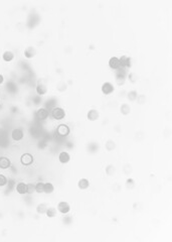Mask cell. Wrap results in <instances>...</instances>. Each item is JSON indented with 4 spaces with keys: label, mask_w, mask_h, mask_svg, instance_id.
Returning <instances> with one entry per match:
<instances>
[{
    "label": "cell",
    "mask_w": 172,
    "mask_h": 242,
    "mask_svg": "<svg viewBox=\"0 0 172 242\" xmlns=\"http://www.w3.org/2000/svg\"><path fill=\"white\" fill-rule=\"evenodd\" d=\"M69 133H71V128L66 124H59L57 127V129H55V137L62 138V139L69 136Z\"/></svg>",
    "instance_id": "6da1fadb"
},
{
    "label": "cell",
    "mask_w": 172,
    "mask_h": 242,
    "mask_svg": "<svg viewBox=\"0 0 172 242\" xmlns=\"http://www.w3.org/2000/svg\"><path fill=\"white\" fill-rule=\"evenodd\" d=\"M127 70L124 69V68H119L118 70L115 71V79L119 86L125 83L126 79H127Z\"/></svg>",
    "instance_id": "7a4b0ae2"
},
{
    "label": "cell",
    "mask_w": 172,
    "mask_h": 242,
    "mask_svg": "<svg viewBox=\"0 0 172 242\" xmlns=\"http://www.w3.org/2000/svg\"><path fill=\"white\" fill-rule=\"evenodd\" d=\"M50 114L52 119H54V120H62L65 117V111L64 108L59 107V106H57V107H54L50 112Z\"/></svg>",
    "instance_id": "3957f363"
},
{
    "label": "cell",
    "mask_w": 172,
    "mask_h": 242,
    "mask_svg": "<svg viewBox=\"0 0 172 242\" xmlns=\"http://www.w3.org/2000/svg\"><path fill=\"white\" fill-rule=\"evenodd\" d=\"M39 21H40V17L37 13H31L28 16V18H27L26 25L31 29V28L36 27L38 25V23H39Z\"/></svg>",
    "instance_id": "277c9868"
},
{
    "label": "cell",
    "mask_w": 172,
    "mask_h": 242,
    "mask_svg": "<svg viewBox=\"0 0 172 242\" xmlns=\"http://www.w3.org/2000/svg\"><path fill=\"white\" fill-rule=\"evenodd\" d=\"M58 212H59L62 215H68L71 212V206L68 202H59L58 204Z\"/></svg>",
    "instance_id": "5b68a950"
},
{
    "label": "cell",
    "mask_w": 172,
    "mask_h": 242,
    "mask_svg": "<svg viewBox=\"0 0 172 242\" xmlns=\"http://www.w3.org/2000/svg\"><path fill=\"white\" fill-rule=\"evenodd\" d=\"M101 91L104 95H111L112 93H114L115 86L112 83H110V82H105V83H103V85H102Z\"/></svg>",
    "instance_id": "8992f818"
},
{
    "label": "cell",
    "mask_w": 172,
    "mask_h": 242,
    "mask_svg": "<svg viewBox=\"0 0 172 242\" xmlns=\"http://www.w3.org/2000/svg\"><path fill=\"white\" fill-rule=\"evenodd\" d=\"M24 137V132H23V129L20 127H17V128H14L12 131H11V138L14 141H20L22 140Z\"/></svg>",
    "instance_id": "52a82bcc"
},
{
    "label": "cell",
    "mask_w": 172,
    "mask_h": 242,
    "mask_svg": "<svg viewBox=\"0 0 172 242\" xmlns=\"http://www.w3.org/2000/svg\"><path fill=\"white\" fill-rule=\"evenodd\" d=\"M119 60H120V65H121V68H124V69H130V68L132 67V59H131V57H129V56H121L120 58H119Z\"/></svg>",
    "instance_id": "ba28073f"
},
{
    "label": "cell",
    "mask_w": 172,
    "mask_h": 242,
    "mask_svg": "<svg viewBox=\"0 0 172 242\" xmlns=\"http://www.w3.org/2000/svg\"><path fill=\"white\" fill-rule=\"evenodd\" d=\"M48 115H50V112H48V110H47L44 107L39 108L36 113V119L38 121H45L47 119Z\"/></svg>",
    "instance_id": "9c48e42d"
},
{
    "label": "cell",
    "mask_w": 172,
    "mask_h": 242,
    "mask_svg": "<svg viewBox=\"0 0 172 242\" xmlns=\"http://www.w3.org/2000/svg\"><path fill=\"white\" fill-rule=\"evenodd\" d=\"M100 150V144L99 142L96 141H91L87 145V151L91 154H96L98 151Z\"/></svg>",
    "instance_id": "30bf717a"
},
{
    "label": "cell",
    "mask_w": 172,
    "mask_h": 242,
    "mask_svg": "<svg viewBox=\"0 0 172 242\" xmlns=\"http://www.w3.org/2000/svg\"><path fill=\"white\" fill-rule=\"evenodd\" d=\"M33 162H34V158H33L32 154H23L20 156V162H21V165L25 166L32 165Z\"/></svg>",
    "instance_id": "8fae6325"
},
{
    "label": "cell",
    "mask_w": 172,
    "mask_h": 242,
    "mask_svg": "<svg viewBox=\"0 0 172 242\" xmlns=\"http://www.w3.org/2000/svg\"><path fill=\"white\" fill-rule=\"evenodd\" d=\"M108 65H109V67H110V69L114 70V71L118 70L119 68H121L120 60H119L118 57H112V58L109 60Z\"/></svg>",
    "instance_id": "7c38bea8"
},
{
    "label": "cell",
    "mask_w": 172,
    "mask_h": 242,
    "mask_svg": "<svg viewBox=\"0 0 172 242\" xmlns=\"http://www.w3.org/2000/svg\"><path fill=\"white\" fill-rule=\"evenodd\" d=\"M36 49L32 47V45H28L25 49H24L23 55L26 59H33L36 56Z\"/></svg>",
    "instance_id": "4fadbf2b"
},
{
    "label": "cell",
    "mask_w": 172,
    "mask_h": 242,
    "mask_svg": "<svg viewBox=\"0 0 172 242\" xmlns=\"http://www.w3.org/2000/svg\"><path fill=\"white\" fill-rule=\"evenodd\" d=\"M87 118L89 121H96L100 118V112L97 109H90L87 113Z\"/></svg>",
    "instance_id": "5bb4252c"
},
{
    "label": "cell",
    "mask_w": 172,
    "mask_h": 242,
    "mask_svg": "<svg viewBox=\"0 0 172 242\" xmlns=\"http://www.w3.org/2000/svg\"><path fill=\"white\" fill-rule=\"evenodd\" d=\"M15 190L19 195H26L27 194V184H25L24 182H19V183L16 184L15 186Z\"/></svg>",
    "instance_id": "9a60e30c"
},
{
    "label": "cell",
    "mask_w": 172,
    "mask_h": 242,
    "mask_svg": "<svg viewBox=\"0 0 172 242\" xmlns=\"http://www.w3.org/2000/svg\"><path fill=\"white\" fill-rule=\"evenodd\" d=\"M69 161H71V155L68 151H61L58 154V162L62 163V165H66V163H69Z\"/></svg>",
    "instance_id": "2e32d148"
},
{
    "label": "cell",
    "mask_w": 172,
    "mask_h": 242,
    "mask_svg": "<svg viewBox=\"0 0 172 242\" xmlns=\"http://www.w3.org/2000/svg\"><path fill=\"white\" fill-rule=\"evenodd\" d=\"M11 168V161L6 156H0V169L7 170Z\"/></svg>",
    "instance_id": "e0dca14e"
},
{
    "label": "cell",
    "mask_w": 172,
    "mask_h": 242,
    "mask_svg": "<svg viewBox=\"0 0 172 242\" xmlns=\"http://www.w3.org/2000/svg\"><path fill=\"white\" fill-rule=\"evenodd\" d=\"M58 106V100L55 98H50L48 100L44 103V108L48 110V112H50L52 109Z\"/></svg>",
    "instance_id": "ac0fdd59"
},
{
    "label": "cell",
    "mask_w": 172,
    "mask_h": 242,
    "mask_svg": "<svg viewBox=\"0 0 172 242\" xmlns=\"http://www.w3.org/2000/svg\"><path fill=\"white\" fill-rule=\"evenodd\" d=\"M36 94L38 96H44L45 94L47 93V85H44L43 83H38L36 87Z\"/></svg>",
    "instance_id": "d6986e66"
},
{
    "label": "cell",
    "mask_w": 172,
    "mask_h": 242,
    "mask_svg": "<svg viewBox=\"0 0 172 242\" xmlns=\"http://www.w3.org/2000/svg\"><path fill=\"white\" fill-rule=\"evenodd\" d=\"M14 53L12 51H5L4 53L2 54V60H4L5 63H10L12 62L13 60H14Z\"/></svg>",
    "instance_id": "ffe728a7"
},
{
    "label": "cell",
    "mask_w": 172,
    "mask_h": 242,
    "mask_svg": "<svg viewBox=\"0 0 172 242\" xmlns=\"http://www.w3.org/2000/svg\"><path fill=\"white\" fill-rule=\"evenodd\" d=\"M90 187V181L86 179V178H83V179L79 180L78 182V188L80 190H87V189H89Z\"/></svg>",
    "instance_id": "44dd1931"
},
{
    "label": "cell",
    "mask_w": 172,
    "mask_h": 242,
    "mask_svg": "<svg viewBox=\"0 0 172 242\" xmlns=\"http://www.w3.org/2000/svg\"><path fill=\"white\" fill-rule=\"evenodd\" d=\"M6 90H7V92L10 94H15L17 92V85L13 81H9L8 83L6 84Z\"/></svg>",
    "instance_id": "7402d4cb"
},
{
    "label": "cell",
    "mask_w": 172,
    "mask_h": 242,
    "mask_svg": "<svg viewBox=\"0 0 172 242\" xmlns=\"http://www.w3.org/2000/svg\"><path fill=\"white\" fill-rule=\"evenodd\" d=\"M50 207L47 203H40V204H38L36 206V213L39 215H43L45 214V212H47V208Z\"/></svg>",
    "instance_id": "603a6c76"
},
{
    "label": "cell",
    "mask_w": 172,
    "mask_h": 242,
    "mask_svg": "<svg viewBox=\"0 0 172 242\" xmlns=\"http://www.w3.org/2000/svg\"><path fill=\"white\" fill-rule=\"evenodd\" d=\"M6 186H7V189L5 190V195H9L15 189L16 183H15V181L13 179H10V180L7 181V185H6Z\"/></svg>",
    "instance_id": "cb8c5ba5"
},
{
    "label": "cell",
    "mask_w": 172,
    "mask_h": 242,
    "mask_svg": "<svg viewBox=\"0 0 172 242\" xmlns=\"http://www.w3.org/2000/svg\"><path fill=\"white\" fill-rule=\"evenodd\" d=\"M120 112H121V114L124 116L129 115L130 113H131V107H130V105L127 104V103H123L120 107Z\"/></svg>",
    "instance_id": "d4e9b609"
},
{
    "label": "cell",
    "mask_w": 172,
    "mask_h": 242,
    "mask_svg": "<svg viewBox=\"0 0 172 242\" xmlns=\"http://www.w3.org/2000/svg\"><path fill=\"white\" fill-rule=\"evenodd\" d=\"M45 215H47L48 218H54L58 215V209L54 207H48L47 212H45Z\"/></svg>",
    "instance_id": "484cf974"
},
{
    "label": "cell",
    "mask_w": 172,
    "mask_h": 242,
    "mask_svg": "<svg viewBox=\"0 0 172 242\" xmlns=\"http://www.w3.org/2000/svg\"><path fill=\"white\" fill-rule=\"evenodd\" d=\"M105 173L108 177H113L116 174V166L113 165H108L105 168Z\"/></svg>",
    "instance_id": "4316f807"
},
{
    "label": "cell",
    "mask_w": 172,
    "mask_h": 242,
    "mask_svg": "<svg viewBox=\"0 0 172 242\" xmlns=\"http://www.w3.org/2000/svg\"><path fill=\"white\" fill-rule=\"evenodd\" d=\"M54 192V184L50 183V182H47V183H44V193L45 194H52Z\"/></svg>",
    "instance_id": "83f0119b"
},
{
    "label": "cell",
    "mask_w": 172,
    "mask_h": 242,
    "mask_svg": "<svg viewBox=\"0 0 172 242\" xmlns=\"http://www.w3.org/2000/svg\"><path fill=\"white\" fill-rule=\"evenodd\" d=\"M105 148L107 149L108 151H113L116 149V142L112 139H109L106 141V143H105Z\"/></svg>",
    "instance_id": "f1b7e54d"
},
{
    "label": "cell",
    "mask_w": 172,
    "mask_h": 242,
    "mask_svg": "<svg viewBox=\"0 0 172 242\" xmlns=\"http://www.w3.org/2000/svg\"><path fill=\"white\" fill-rule=\"evenodd\" d=\"M127 98L129 101L131 102H134L137 100V98H138V93H137L136 90H132V91H129L127 93Z\"/></svg>",
    "instance_id": "f546056e"
},
{
    "label": "cell",
    "mask_w": 172,
    "mask_h": 242,
    "mask_svg": "<svg viewBox=\"0 0 172 242\" xmlns=\"http://www.w3.org/2000/svg\"><path fill=\"white\" fill-rule=\"evenodd\" d=\"M125 186L128 190H133L135 188V181L132 178H128L127 180L125 182Z\"/></svg>",
    "instance_id": "4dcf8cb0"
},
{
    "label": "cell",
    "mask_w": 172,
    "mask_h": 242,
    "mask_svg": "<svg viewBox=\"0 0 172 242\" xmlns=\"http://www.w3.org/2000/svg\"><path fill=\"white\" fill-rule=\"evenodd\" d=\"M57 89H58V91L59 92H65L66 91V89H68V83L65 81H61V82H58V85H57Z\"/></svg>",
    "instance_id": "1f68e13d"
},
{
    "label": "cell",
    "mask_w": 172,
    "mask_h": 242,
    "mask_svg": "<svg viewBox=\"0 0 172 242\" xmlns=\"http://www.w3.org/2000/svg\"><path fill=\"white\" fill-rule=\"evenodd\" d=\"M36 192L38 194L44 193V183L43 182H38L36 184Z\"/></svg>",
    "instance_id": "d6a6232c"
},
{
    "label": "cell",
    "mask_w": 172,
    "mask_h": 242,
    "mask_svg": "<svg viewBox=\"0 0 172 242\" xmlns=\"http://www.w3.org/2000/svg\"><path fill=\"white\" fill-rule=\"evenodd\" d=\"M31 102H32V104L34 106H38L41 104V102H43V99H41V96H33L32 99H31Z\"/></svg>",
    "instance_id": "836d02e7"
},
{
    "label": "cell",
    "mask_w": 172,
    "mask_h": 242,
    "mask_svg": "<svg viewBox=\"0 0 172 242\" xmlns=\"http://www.w3.org/2000/svg\"><path fill=\"white\" fill-rule=\"evenodd\" d=\"M30 133L33 135V136H39L40 135V130L39 128L36 127V126H33V127H30Z\"/></svg>",
    "instance_id": "e575fe53"
},
{
    "label": "cell",
    "mask_w": 172,
    "mask_h": 242,
    "mask_svg": "<svg viewBox=\"0 0 172 242\" xmlns=\"http://www.w3.org/2000/svg\"><path fill=\"white\" fill-rule=\"evenodd\" d=\"M47 140H45L44 138H41V139L38 141V148L39 149H44V148H47Z\"/></svg>",
    "instance_id": "d590c367"
},
{
    "label": "cell",
    "mask_w": 172,
    "mask_h": 242,
    "mask_svg": "<svg viewBox=\"0 0 172 242\" xmlns=\"http://www.w3.org/2000/svg\"><path fill=\"white\" fill-rule=\"evenodd\" d=\"M34 192H36V185L33 184H27V194L28 195H32Z\"/></svg>",
    "instance_id": "8d00e7d4"
},
{
    "label": "cell",
    "mask_w": 172,
    "mask_h": 242,
    "mask_svg": "<svg viewBox=\"0 0 172 242\" xmlns=\"http://www.w3.org/2000/svg\"><path fill=\"white\" fill-rule=\"evenodd\" d=\"M123 172H124V174H125L126 176H129L130 174L132 173V166H131V165H129V163L125 165L124 168H123Z\"/></svg>",
    "instance_id": "74e56055"
},
{
    "label": "cell",
    "mask_w": 172,
    "mask_h": 242,
    "mask_svg": "<svg viewBox=\"0 0 172 242\" xmlns=\"http://www.w3.org/2000/svg\"><path fill=\"white\" fill-rule=\"evenodd\" d=\"M7 178L4 175H2V174H0V187H5L7 185Z\"/></svg>",
    "instance_id": "f35d334b"
},
{
    "label": "cell",
    "mask_w": 172,
    "mask_h": 242,
    "mask_svg": "<svg viewBox=\"0 0 172 242\" xmlns=\"http://www.w3.org/2000/svg\"><path fill=\"white\" fill-rule=\"evenodd\" d=\"M127 78H128V80L131 82V83H136L137 79H138V77H137L134 73H129L127 75Z\"/></svg>",
    "instance_id": "ab89813d"
},
{
    "label": "cell",
    "mask_w": 172,
    "mask_h": 242,
    "mask_svg": "<svg viewBox=\"0 0 172 242\" xmlns=\"http://www.w3.org/2000/svg\"><path fill=\"white\" fill-rule=\"evenodd\" d=\"M137 102H138L140 105L144 104V103L146 102V96H145V95H138V98H137Z\"/></svg>",
    "instance_id": "60d3db41"
},
{
    "label": "cell",
    "mask_w": 172,
    "mask_h": 242,
    "mask_svg": "<svg viewBox=\"0 0 172 242\" xmlns=\"http://www.w3.org/2000/svg\"><path fill=\"white\" fill-rule=\"evenodd\" d=\"M62 222H64L65 225H71L72 222H73V217H71V216L65 217L64 220H62Z\"/></svg>",
    "instance_id": "b9f144b4"
},
{
    "label": "cell",
    "mask_w": 172,
    "mask_h": 242,
    "mask_svg": "<svg viewBox=\"0 0 172 242\" xmlns=\"http://www.w3.org/2000/svg\"><path fill=\"white\" fill-rule=\"evenodd\" d=\"M10 111H11L12 114H17L19 111V109H18V107H16V106H11V107H10Z\"/></svg>",
    "instance_id": "7bdbcfd3"
},
{
    "label": "cell",
    "mask_w": 172,
    "mask_h": 242,
    "mask_svg": "<svg viewBox=\"0 0 172 242\" xmlns=\"http://www.w3.org/2000/svg\"><path fill=\"white\" fill-rule=\"evenodd\" d=\"M4 83V76L2 74H0V85H2Z\"/></svg>",
    "instance_id": "ee69618b"
},
{
    "label": "cell",
    "mask_w": 172,
    "mask_h": 242,
    "mask_svg": "<svg viewBox=\"0 0 172 242\" xmlns=\"http://www.w3.org/2000/svg\"><path fill=\"white\" fill-rule=\"evenodd\" d=\"M90 49H91V51H94V49H95V47L93 45H90Z\"/></svg>",
    "instance_id": "f6af8a7d"
}]
</instances>
